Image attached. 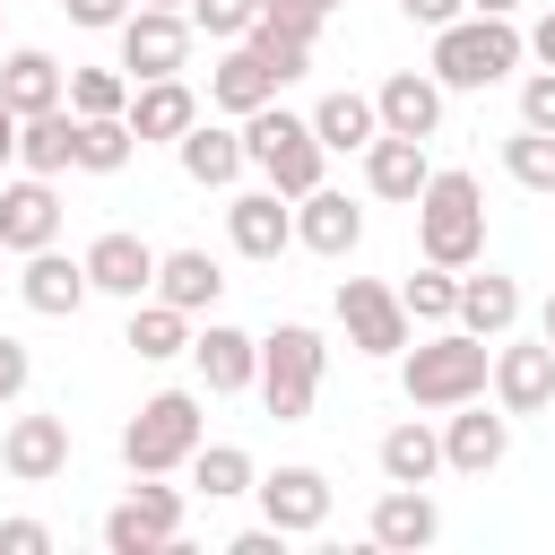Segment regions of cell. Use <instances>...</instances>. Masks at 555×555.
Returning a JSON list of instances; mask_svg holds the SVG:
<instances>
[{"label": "cell", "instance_id": "obj_3", "mask_svg": "<svg viewBox=\"0 0 555 555\" xmlns=\"http://www.w3.org/2000/svg\"><path fill=\"white\" fill-rule=\"evenodd\" d=\"M243 165H260V173H269V191H286V199H304V191L321 182V165H330V147L312 139V113H286V104L269 95L260 113H243Z\"/></svg>", "mask_w": 555, "mask_h": 555}, {"label": "cell", "instance_id": "obj_28", "mask_svg": "<svg viewBox=\"0 0 555 555\" xmlns=\"http://www.w3.org/2000/svg\"><path fill=\"white\" fill-rule=\"evenodd\" d=\"M147 295H165L173 312H208L217 295H225V269L208 260V251H156V286Z\"/></svg>", "mask_w": 555, "mask_h": 555}, {"label": "cell", "instance_id": "obj_25", "mask_svg": "<svg viewBox=\"0 0 555 555\" xmlns=\"http://www.w3.org/2000/svg\"><path fill=\"white\" fill-rule=\"evenodd\" d=\"M269 95H278V78H269V61H260L251 43H225V61L208 69V104L243 121V113H260Z\"/></svg>", "mask_w": 555, "mask_h": 555}, {"label": "cell", "instance_id": "obj_19", "mask_svg": "<svg viewBox=\"0 0 555 555\" xmlns=\"http://www.w3.org/2000/svg\"><path fill=\"white\" fill-rule=\"evenodd\" d=\"M87 286H95V295L139 304V295L156 286V251H147L139 234H121V225H113V234H95V243H87Z\"/></svg>", "mask_w": 555, "mask_h": 555}, {"label": "cell", "instance_id": "obj_29", "mask_svg": "<svg viewBox=\"0 0 555 555\" xmlns=\"http://www.w3.org/2000/svg\"><path fill=\"white\" fill-rule=\"evenodd\" d=\"M373 460H382V477H390V486H434V477H442V434L408 416V425H390V434H382V451H373Z\"/></svg>", "mask_w": 555, "mask_h": 555}, {"label": "cell", "instance_id": "obj_35", "mask_svg": "<svg viewBox=\"0 0 555 555\" xmlns=\"http://www.w3.org/2000/svg\"><path fill=\"white\" fill-rule=\"evenodd\" d=\"M130 347H139L147 364H165V356H191V312H173L165 295L130 304Z\"/></svg>", "mask_w": 555, "mask_h": 555}, {"label": "cell", "instance_id": "obj_5", "mask_svg": "<svg viewBox=\"0 0 555 555\" xmlns=\"http://www.w3.org/2000/svg\"><path fill=\"white\" fill-rule=\"evenodd\" d=\"M520 69V26L512 17H451V26H434V78L442 87H494V78H512Z\"/></svg>", "mask_w": 555, "mask_h": 555}, {"label": "cell", "instance_id": "obj_1", "mask_svg": "<svg viewBox=\"0 0 555 555\" xmlns=\"http://www.w3.org/2000/svg\"><path fill=\"white\" fill-rule=\"evenodd\" d=\"M416 251L442 260V269H477V251H486V191H477V173H460V165L425 173V191H416Z\"/></svg>", "mask_w": 555, "mask_h": 555}, {"label": "cell", "instance_id": "obj_34", "mask_svg": "<svg viewBox=\"0 0 555 555\" xmlns=\"http://www.w3.org/2000/svg\"><path fill=\"white\" fill-rule=\"evenodd\" d=\"M191 486H199L208 503H234V494L260 486V468H251L243 442H199V451H191Z\"/></svg>", "mask_w": 555, "mask_h": 555}, {"label": "cell", "instance_id": "obj_12", "mask_svg": "<svg viewBox=\"0 0 555 555\" xmlns=\"http://www.w3.org/2000/svg\"><path fill=\"white\" fill-rule=\"evenodd\" d=\"M0 468H9L17 486L69 477V416H17V425L0 434Z\"/></svg>", "mask_w": 555, "mask_h": 555}, {"label": "cell", "instance_id": "obj_41", "mask_svg": "<svg viewBox=\"0 0 555 555\" xmlns=\"http://www.w3.org/2000/svg\"><path fill=\"white\" fill-rule=\"evenodd\" d=\"M0 555H52V529L43 520H0Z\"/></svg>", "mask_w": 555, "mask_h": 555}, {"label": "cell", "instance_id": "obj_27", "mask_svg": "<svg viewBox=\"0 0 555 555\" xmlns=\"http://www.w3.org/2000/svg\"><path fill=\"white\" fill-rule=\"evenodd\" d=\"M61 78H69V69H61L52 52H35V43H17V52L0 61V95H9V113H17V121H26V113L69 104V95H61Z\"/></svg>", "mask_w": 555, "mask_h": 555}, {"label": "cell", "instance_id": "obj_2", "mask_svg": "<svg viewBox=\"0 0 555 555\" xmlns=\"http://www.w3.org/2000/svg\"><path fill=\"white\" fill-rule=\"evenodd\" d=\"M486 373H494V347L477 330H434L425 347H408L399 382H408V408H460V399H486Z\"/></svg>", "mask_w": 555, "mask_h": 555}, {"label": "cell", "instance_id": "obj_10", "mask_svg": "<svg viewBox=\"0 0 555 555\" xmlns=\"http://www.w3.org/2000/svg\"><path fill=\"white\" fill-rule=\"evenodd\" d=\"M486 382H494V408H503V416H538V408L555 399V347H546V338H512V330H503V338H494V373H486Z\"/></svg>", "mask_w": 555, "mask_h": 555}, {"label": "cell", "instance_id": "obj_4", "mask_svg": "<svg viewBox=\"0 0 555 555\" xmlns=\"http://www.w3.org/2000/svg\"><path fill=\"white\" fill-rule=\"evenodd\" d=\"M321 364H330V347H321V330H304V321H278L269 338H260V408L278 416V425H304L312 416V399H321Z\"/></svg>", "mask_w": 555, "mask_h": 555}, {"label": "cell", "instance_id": "obj_44", "mask_svg": "<svg viewBox=\"0 0 555 555\" xmlns=\"http://www.w3.org/2000/svg\"><path fill=\"white\" fill-rule=\"evenodd\" d=\"M460 9H468V0H399V17H408V26H451Z\"/></svg>", "mask_w": 555, "mask_h": 555}, {"label": "cell", "instance_id": "obj_18", "mask_svg": "<svg viewBox=\"0 0 555 555\" xmlns=\"http://www.w3.org/2000/svg\"><path fill=\"white\" fill-rule=\"evenodd\" d=\"M225 234H234L243 260H278V251L295 243V208H286V191H243V199H225Z\"/></svg>", "mask_w": 555, "mask_h": 555}, {"label": "cell", "instance_id": "obj_16", "mask_svg": "<svg viewBox=\"0 0 555 555\" xmlns=\"http://www.w3.org/2000/svg\"><path fill=\"white\" fill-rule=\"evenodd\" d=\"M17 295H26V312H43V321H69L95 286H87V260H69V251H26V269H17Z\"/></svg>", "mask_w": 555, "mask_h": 555}, {"label": "cell", "instance_id": "obj_15", "mask_svg": "<svg viewBox=\"0 0 555 555\" xmlns=\"http://www.w3.org/2000/svg\"><path fill=\"white\" fill-rule=\"evenodd\" d=\"M295 243L321 251V260H347V251L364 243V208H356L347 191H321V182H312V191L295 199Z\"/></svg>", "mask_w": 555, "mask_h": 555}, {"label": "cell", "instance_id": "obj_36", "mask_svg": "<svg viewBox=\"0 0 555 555\" xmlns=\"http://www.w3.org/2000/svg\"><path fill=\"white\" fill-rule=\"evenodd\" d=\"M503 173L520 182V191H538V199H555V130H512L503 139Z\"/></svg>", "mask_w": 555, "mask_h": 555}, {"label": "cell", "instance_id": "obj_32", "mask_svg": "<svg viewBox=\"0 0 555 555\" xmlns=\"http://www.w3.org/2000/svg\"><path fill=\"white\" fill-rule=\"evenodd\" d=\"M69 139H78V113H69V104L26 113V121H17V165H26V173H69Z\"/></svg>", "mask_w": 555, "mask_h": 555}, {"label": "cell", "instance_id": "obj_40", "mask_svg": "<svg viewBox=\"0 0 555 555\" xmlns=\"http://www.w3.org/2000/svg\"><path fill=\"white\" fill-rule=\"evenodd\" d=\"M520 121L529 130H555V69H529L520 78Z\"/></svg>", "mask_w": 555, "mask_h": 555}, {"label": "cell", "instance_id": "obj_24", "mask_svg": "<svg viewBox=\"0 0 555 555\" xmlns=\"http://www.w3.org/2000/svg\"><path fill=\"white\" fill-rule=\"evenodd\" d=\"M425 139H399V130H373V147H364V182H373V199H408L416 208V191H425Z\"/></svg>", "mask_w": 555, "mask_h": 555}, {"label": "cell", "instance_id": "obj_21", "mask_svg": "<svg viewBox=\"0 0 555 555\" xmlns=\"http://www.w3.org/2000/svg\"><path fill=\"white\" fill-rule=\"evenodd\" d=\"M121 121H130V139H182L199 121V95L182 78H139L130 104H121Z\"/></svg>", "mask_w": 555, "mask_h": 555}, {"label": "cell", "instance_id": "obj_49", "mask_svg": "<svg viewBox=\"0 0 555 555\" xmlns=\"http://www.w3.org/2000/svg\"><path fill=\"white\" fill-rule=\"evenodd\" d=\"M538 338H546V347H555V295H546V312H538Z\"/></svg>", "mask_w": 555, "mask_h": 555}, {"label": "cell", "instance_id": "obj_26", "mask_svg": "<svg viewBox=\"0 0 555 555\" xmlns=\"http://www.w3.org/2000/svg\"><path fill=\"white\" fill-rule=\"evenodd\" d=\"M173 156H182V173H191L199 191H225V182L243 173V130H225V121H191V130L173 139Z\"/></svg>", "mask_w": 555, "mask_h": 555}, {"label": "cell", "instance_id": "obj_6", "mask_svg": "<svg viewBox=\"0 0 555 555\" xmlns=\"http://www.w3.org/2000/svg\"><path fill=\"white\" fill-rule=\"evenodd\" d=\"M191 451H199V399H191V390H156V399H139V416L121 425L130 477H173V468H191Z\"/></svg>", "mask_w": 555, "mask_h": 555}, {"label": "cell", "instance_id": "obj_20", "mask_svg": "<svg viewBox=\"0 0 555 555\" xmlns=\"http://www.w3.org/2000/svg\"><path fill=\"white\" fill-rule=\"evenodd\" d=\"M191 364H199V382L225 399V390H251L260 382V338H243L234 321H208V330H191Z\"/></svg>", "mask_w": 555, "mask_h": 555}, {"label": "cell", "instance_id": "obj_51", "mask_svg": "<svg viewBox=\"0 0 555 555\" xmlns=\"http://www.w3.org/2000/svg\"><path fill=\"white\" fill-rule=\"evenodd\" d=\"M0 9H9V0H0Z\"/></svg>", "mask_w": 555, "mask_h": 555}, {"label": "cell", "instance_id": "obj_48", "mask_svg": "<svg viewBox=\"0 0 555 555\" xmlns=\"http://www.w3.org/2000/svg\"><path fill=\"white\" fill-rule=\"evenodd\" d=\"M468 9H477V17H512L520 0H468Z\"/></svg>", "mask_w": 555, "mask_h": 555}, {"label": "cell", "instance_id": "obj_46", "mask_svg": "<svg viewBox=\"0 0 555 555\" xmlns=\"http://www.w3.org/2000/svg\"><path fill=\"white\" fill-rule=\"evenodd\" d=\"M269 9H295V17H312V26H321V17L338 9V0H269Z\"/></svg>", "mask_w": 555, "mask_h": 555}, {"label": "cell", "instance_id": "obj_23", "mask_svg": "<svg viewBox=\"0 0 555 555\" xmlns=\"http://www.w3.org/2000/svg\"><path fill=\"white\" fill-rule=\"evenodd\" d=\"M312 35H321L312 17H295V9H260L243 43H251V52L269 61V78L286 87V78H304V69H312Z\"/></svg>", "mask_w": 555, "mask_h": 555}, {"label": "cell", "instance_id": "obj_9", "mask_svg": "<svg viewBox=\"0 0 555 555\" xmlns=\"http://www.w3.org/2000/svg\"><path fill=\"white\" fill-rule=\"evenodd\" d=\"M338 321H347V347L356 356H399L408 347V304H399V286H382V278H347L338 286Z\"/></svg>", "mask_w": 555, "mask_h": 555}, {"label": "cell", "instance_id": "obj_8", "mask_svg": "<svg viewBox=\"0 0 555 555\" xmlns=\"http://www.w3.org/2000/svg\"><path fill=\"white\" fill-rule=\"evenodd\" d=\"M121 69L139 78H182L191 69V17L182 9H130L121 17Z\"/></svg>", "mask_w": 555, "mask_h": 555}, {"label": "cell", "instance_id": "obj_14", "mask_svg": "<svg viewBox=\"0 0 555 555\" xmlns=\"http://www.w3.org/2000/svg\"><path fill=\"white\" fill-rule=\"evenodd\" d=\"M373 113H382V130H399V139H434V130H442V78H434V69H390V78L373 87Z\"/></svg>", "mask_w": 555, "mask_h": 555}, {"label": "cell", "instance_id": "obj_38", "mask_svg": "<svg viewBox=\"0 0 555 555\" xmlns=\"http://www.w3.org/2000/svg\"><path fill=\"white\" fill-rule=\"evenodd\" d=\"M61 95H69V113H121L130 104V69H69Z\"/></svg>", "mask_w": 555, "mask_h": 555}, {"label": "cell", "instance_id": "obj_45", "mask_svg": "<svg viewBox=\"0 0 555 555\" xmlns=\"http://www.w3.org/2000/svg\"><path fill=\"white\" fill-rule=\"evenodd\" d=\"M520 52H538V61H546V69H555V9H546V17H538V26H529V35H520Z\"/></svg>", "mask_w": 555, "mask_h": 555}, {"label": "cell", "instance_id": "obj_31", "mask_svg": "<svg viewBox=\"0 0 555 555\" xmlns=\"http://www.w3.org/2000/svg\"><path fill=\"white\" fill-rule=\"evenodd\" d=\"M373 130H382V113H373V95H356V87H338V95H321L312 104V139L338 156V147H373Z\"/></svg>", "mask_w": 555, "mask_h": 555}, {"label": "cell", "instance_id": "obj_30", "mask_svg": "<svg viewBox=\"0 0 555 555\" xmlns=\"http://www.w3.org/2000/svg\"><path fill=\"white\" fill-rule=\"evenodd\" d=\"M460 330H477V338H503L512 321H520V286L503 278V269H486V278H460V312H451Z\"/></svg>", "mask_w": 555, "mask_h": 555}, {"label": "cell", "instance_id": "obj_11", "mask_svg": "<svg viewBox=\"0 0 555 555\" xmlns=\"http://www.w3.org/2000/svg\"><path fill=\"white\" fill-rule=\"evenodd\" d=\"M451 425H442V468H460V477H486V468H503V451H512V416H486V399H460V408H442Z\"/></svg>", "mask_w": 555, "mask_h": 555}, {"label": "cell", "instance_id": "obj_37", "mask_svg": "<svg viewBox=\"0 0 555 555\" xmlns=\"http://www.w3.org/2000/svg\"><path fill=\"white\" fill-rule=\"evenodd\" d=\"M399 304H408V321H425V330H442L451 312H460V269H442V260H425L408 286H399Z\"/></svg>", "mask_w": 555, "mask_h": 555}, {"label": "cell", "instance_id": "obj_39", "mask_svg": "<svg viewBox=\"0 0 555 555\" xmlns=\"http://www.w3.org/2000/svg\"><path fill=\"white\" fill-rule=\"evenodd\" d=\"M260 9H269V0H182V17H191V35H217V43H243Z\"/></svg>", "mask_w": 555, "mask_h": 555}, {"label": "cell", "instance_id": "obj_7", "mask_svg": "<svg viewBox=\"0 0 555 555\" xmlns=\"http://www.w3.org/2000/svg\"><path fill=\"white\" fill-rule=\"evenodd\" d=\"M104 546H113V555H165V546H182V486L139 477V486L104 512Z\"/></svg>", "mask_w": 555, "mask_h": 555}, {"label": "cell", "instance_id": "obj_17", "mask_svg": "<svg viewBox=\"0 0 555 555\" xmlns=\"http://www.w3.org/2000/svg\"><path fill=\"white\" fill-rule=\"evenodd\" d=\"M61 234V199H52V173H26V182H9L0 191V251H43Z\"/></svg>", "mask_w": 555, "mask_h": 555}, {"label": "cell", "instance_id": "obj_22", "mask_svg": "<svg viewBox=\"0 0 555 555\" xmlns=\"http://www.w3.org/2000/svg\"><path fill=\"white\" fill-rule=\"evenodd\" d=\"M434 538H442V512H434V494H425V486H390V494L373 503V546L416 555V546H434Z\"/></svg>", "mask_w": 555, "mask_h": 555}, {"label": "cell", "instance_id": "obj_43", "mask_svg": "<svg viewBox=\"0 0 555 555\" xmlns=\"http://www.w3.org/2000/svg\"><path fill=\"white\" fill-rule=\"evenodd\" d=\"M69 9V26H121L130 17V0H61Z\"/></svg>", "mask_w": 555, "mask_h": 555}, {"label": "cell", "instance_id": "obj_42", "mask_svg": "<svg viewBox=\"0 0 555 555\" xmlns=\"http://www.w3.org/2000/svg\"><path fill=\"white\" fill-rule=\"evenodd\" d=\"M26 373H35V356H26L17 338H0V408H9L17 390H26Z\"/></svg>", "mask_w": 555, "mask_h": 555}, {"label": "cell", "instance_id": "obj_50", "mask_svg": "<svg viewBox=\"0 0 555 555\" xmlns=\"http://www.w3.org/2000/svg\"><path fill=\"white\" fill-rule=\"evenodd\" d=\"M139 9H182V0H139Z\"/></svg>", "mask_w": 555, "mask_h": 555}, {"label": "cell", "instance_id": "obj_33", "mask_svg": "<svg viewBox=\"0 0 555 555\" xmlns=\"http://www.w3.org/2000/svg\"><path fill=\"white\" fill-rule=\"evenodd\" d=\"M130 147H139V139H130V121H121V113H78L69 165H78V173H121V165H130Z\"/></svg>", "mask_w": 555, "mask_h": 555}, {"label": "cell", "instance_id": "obj_13", "mask_svg": "<svg viewBox=\"0 0 555 555\" xmlns=\"http://www.w3.org/2000/svg\"><path fill=\"white\" fill-rule=\"evenodd\" d=\"M251 494H260V520L286 529V538H312V529L330 520V477H321V468H278V477H260Z\"/></svg>", "mask_w": 555, "mask_h": 555}, {"label": "cell", "instance_id": "obj_47", "mask_svg": "<svg viewBox=\"0 0 555 555\" xmlns=\"http://www.w3.org/2000/svg\"><path fill=\"white\" fill-rule=\"evenodd\" d=\"M17 156V113H9V95H0V165Z\"/></svg>", "mask_w": 555, "mask_h": 555}]
</instances>
